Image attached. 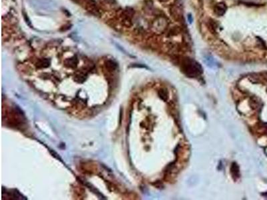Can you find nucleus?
<instances>
[{
	"instance_id": "423d86ee",
	"label": "nucleus",
	"mask_w": 267,
	"mask_h": 200,
	"mask_svg": "<svg viewBox=\"0 0 267 200\" xmlns=\"http://www.w3.org/2000/svg\"><path fill=\"white\" fill-rule=\"evenodd\" d=\"M160 1H161V2H166V1H168L169 0H159Z\"/></svg>"
},
{
	"instance_id": "7ed1b4c3",
	"label": "nucleus",
	"mask_w": 267,
	"mask_h": 200,
	"mask_svg": "<svg viewBox=\"0 0 267 200\" xmlns=\"http://www.w3.org/2000/svg\"><path fill=\"white\" fill-rule=\"evenodd\" d=\"M226 5L225 3L221 2L218 3L215 5L214 7V12L218 16H222L226 13Z\"/></svg>"
},
{
	"instance_id": "20e7f679",
	"label": "nucleus",
	"mask_w": 267,
	"mask_h": 200,
	"mask_svg": "<svg viewBox=\"0 0 267 200\" xmlns=\"http://www.w3.org/2000/svg\"><path fill=\"white\" fill-rule=\"evenodd\" d=\"M231 172H232V174L233 175V177H235L236 179L240 177V175H239V170H238V167L237 165L235 163L232 164V168H231Z\"/></svg>"
},
{
	"instance_id": "39448f33",
	"label": "nucleus",
	"mask_w": 267,
	"mask_h": 200,
	"mask_svg": "<svg viewBox=\"0 0 267 200\" xmlns=\"http://www.w3.org/2000/svg\"><path fill=\"white\" fill-rule=\"evenodd\" d=\"M76 63H77L76 59L72 58V59L66 60V65H68L69 67H71V68H72V67L76 66Z\"/></svg>"
},
{
	"instance_id": "f257e3e1",
	"label": "nucleus",
	"mask_w": 267,
	"mask_h": 200,
	"mask_svg": "<svg viewBox=\"0 0 267 200\" xmlns=\"http://www.w3.org/2000/svg\"><path fill=\"white\" fill-rule=\"evenodd\" d=\"M183 72L188 76L195 78L201 74L202 70L199 63L191 59H186L182 65Z\"/></svg>"
},
{
	"instance_id": "f03ea898",
	"label": "nucleus",
	"mask_w": 267,
	"mask_h": 200,
	"mask_svg": "<svg viewBox=\"0 0 267 200\" xmlns=\"http://www.w3.org/2000/svg\"><path fill=\"white\" fill-rule=\"evenodd\" d=\"M168 26V19L164 17L160 16L153 21L152 25V30L157 34H161L166 30Z\"/></svg>"
}]
</instances>
